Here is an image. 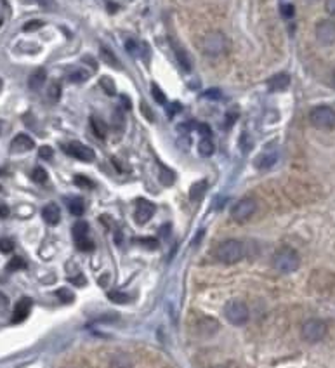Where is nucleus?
Returning <instances> with one entry per match:
<instances>
[{
  "mask_svg": "<svg viewBox=\"0 0 335 368\" xmlns=\"http://www.w3.org/2000/svg\"><path fill=\"white\" fill-rule=\"evenodd\" d=\"M215 259L222 264H235L243 259L245 256V247L243 243L238 242V240H226V242L219 243V247L215 248L214 252Z\"/></svg>",
  "mask_w": 335,
  "mask_h": 368,
  "instance_id": "1",
  "label": "nucleus"
},
{
  "mask_svg": "<svg viewBox=\"0 0 335 368\" xmlns=\"http://www.w3.org/2000/svg\"><path fill=\"white\" fill-rule=\"evenodd\" d=\"M300 257L294 248H282L273 256V268L274 271L282 274H290L299 269Z\"/></svg>",
  "mask_w": 335,
  "mask_h": 368,
  "instance_id": "2",
  "label": "nucleus"
},
{
  "mask_svg": "<svg viewBox=\"0 0 335 368\" xmlns=\"http://www.w3.org/2000/svg\"><path fill=\"white\" fill-rule=\"evenodd\" d=\"M224 316L235 327H241L245 325L250 318V311L247 307V304L240 299H231L224 304Z\"/></svg>",
  "mask_w": 335,
  "mask_h": 368,
  "instance_id": "3",
  "label": "nucleus"
},
{
  "mask_svg": "<svg viewBox=\"0 0 335 368\" xmlns=\"http://www.w3.org/2000/svg\"><path fill=\"white\" fill-rule=\"evenodd\" d=\"M202 49L207 56H220L228 49V39L222 32H210L202 42Z\"/></svg>",
  "mask_w": 335,
  "mask_h": 368,
  "instance_id": "4",
  "label": "nucleus"
},
{
  "mask_svg": "<svg viewBox=\"0 0 335 368\" xmlns=\"http://www.w3.org/2000/svg\"><path fill=\"white\" fill-rule=\"evenodd\" d=\"M309 122L316 129H332L335 127V111L330 106H316L309 113Z\"/></svg>",
  "mask_w": 335,
  "mask_h": 368,
  "instance_id": "5",
  "label": "nucleus"
},
{
  "mask_svg": "<svg viewBox=\"0 0 335 368\" xmlns=\"http://www.w3.org/2000/svg\"><path fill=\"white\" fill-rule=\"evenodd\" d=\"M300 335L309 344H316V342H320L326 335V323L316 318L308 320L302 325V328H300Z\"/></svg>",
  "mask_w": 335,
  "mask_h": 368,
  "instance_id": "6",
  "label": "nucleus"
},
{
  "mask_svg": "<svg viewBox=\"0 0 335 368\" xmlns=\"http://www.w3.org/2000/svg\"><path fill=\"white\" fill-rule=\"evenodd\" d=\"M73 240L78 250L91 252L94 248V243L89 238V224L86 221H77L73 224Z\"/></svg>",
  "mask_w": 335,
  "mask_h": 368,
  "instance_id": "7",
  "label": "nucleus"
},
{
  "mask_svg": "<svg viewBox=\"0 0 335 368\" xmlns=\"http://www.w3.org/2000/svg\"><path fill=\"white\" fill-rule=\"evenodd\" d=\"M257 209V204L256 200H252V198H243V200H240L238 204L231 209V217L235 219L236 222H245L247 219H250L254 215Z\"/></svg>",
  "mask_w": 335,
  "mask_h": 368,
  "instance_id": "8",
  "label": "nucleus"
},
{
  "mask_svg": "<svg viewBox=\"0 0 335 368\" xmlns=\"http://www.w3.org/2000/svg\"><path fill=\"white\" fill-rule=\"evenodd\" d=\"M63 150L66 151V155L73 156V158L80 160V162H92V160L96 158V153L92 148H89L86 145H82V143H70V145H65L63 146Z\"/></svg>",
  "mask_w": 335,
  "mask_h": 368,
  "instance_id": "9",
  "label": "nucleus"
},
{
  "mask_svg": "<svg viewBox=\"0 0 335 368\" xmlns=\"http://www.w3.org/2000/svg\"><path fill=\"white\" fill-rule=\"evenodd\" d=\"M316 40L320 42L321 45H332L335 42V23L333 21H320L316 24Z\"/></svg>",
  "mask_w": 335,
  "mask_h": 368,
  "instance_id": "10",
  "label": "nucleus"
},
{
  "mask_svg": "<svg viewBox=\"0 0 335 368\" xmlns=\"http://www.w3.org/2000/svg\"><path fill=\"white\" fill-rule=\"evenodd\" d=\"M153 214H155V205L151 204V202L144 200V198L137 200V204H135V212H134L135 222L146 224L151 217H153Z\"/></svg>",
  "mask_w": 335,
  "mask_h": 368,
  "instance_id": "11",
  "label": "nucleus"
},
{
  "mask_svg": "<svg viewBox=\"0 0 335 368\" xmlns=\"http://www.w3.org/2000/svg\"><path fill=\"white\" fill-rule=\"evenodd\" d=\"M30 309H32V299H30V297L19 299L18 302H16V307H14V313H12L11 323H21V321H24L28 318Z\"/></svg>",
  "mask_w": 335,
  "mask_h": 368,
  "instance_id": "12",
  "label": "nucleus"
},
{
  "mask_svg": "<svg viewBox=\"0 0 335 368\" xmlns=\"http://www.w3.org/2000/svg\"><path fill=\"white\" fill-rule=\"evenodd\" d=\"M35 148V141L26 134H18L11 141V151L12 153H26V151Z\"/></svg>",
  "mask_w": 335,
  "mask_h": 368,
  "instance_id": "13",
  "label": "nucleus"
},
{
  "mask_svg": "<svg viewBox=\"0 0 335 368\" xmlns=\"http://www.w3.org/2000/svg\"><path fill=\"white\" fill-rule=\"evenodd\" d=\"M42 217L44 221L49 224V226H56V224L61 221V210L56 204H47L42 209Z\"/></svg>",
  "mask_w": 335,
  "mask_h": 368,
  "instance_id": "14",
  "label": "nucleus"
},
{
  "mask_svg": "<svg viewBox=\"0 0 335 368\" xmlns=\"http://www.w3.org/2000/svg\"><path fill=\"white\" fill-rule=\"evenodd\" d=\"M290 86V77L287 73H278L268 80V89L271 92H282Z\"/></svg>",
  "mask_w": 335,
  "mask_h": 368,
  "instance_id": "15",
  "label": "nucleus"
},
{
  "mask_svg": "<svg viewBox=\"0 0 335 368\" xmlns=\"http://www.w3.org/2000/svg\"><path fill=\"white\" fill-rule=\"evenodd\" d=\"M197 330L202 333V335L209 337L214 335L215 332L219 330V323L214 318H209V316H203V318L197 323Z\"/></svg>",
  "mask_w": 335,
  "mask_h": 368,
  "instance_id": "16",
  "label": "nucleus"
},
{
  "mask_svg": "<svg viewBox=\"0 0 335 368\" xmlns=\"http://www.w3.org/2000/svg\"><path fill=\"white\" fill-rule=\"evenodd\" d=\"M45 80H47V71L44 68H37L32 75H30L28 87L32 89V91H40V89L44 87Z\"/></svg>",
  "mask_w": 335,
  "mask_h": 368,
  "instance_id": "17",
  "label": "nucleus"
},
{
  "mask_svg": "<svg viewBox=\"0 0 335 368\" xmlns=\"http://www.w3.org/2000/svg\"><path fill=\"white\" fill-rule=\"evenodd\" d=\"M171 45H172V50H174V54H176L177 61H179V65L182 66V70H184V71H191V61H189L186 50L182 49L176 40H171Z\"/></svg>",
  "mask_w": 335,
  "mask_h": 368,
  "instance_id": "18",
  "label": "nucleus"
},
{
  "mask_svg": "<svg viewBox=\"0 0 335 368\" xmlns=\"http://www.w3.org/2000/svg\"><path fill=\"white\" fill-rule=\"evenodd\" d=\"M207 188H209V183L205 179L197 181L191 188H189V200L191 202H200L207 193Z\"/></svg>",
  "mask_w": 335,
  "mask_h": 368,
  "instance_id": "19",
  "label": "nucleus"
},
{
  "mask_svg": "<svg viewBox=\"0 0 335 368\" xmlns=\"http://www.w3.org/2000/svg\"><path fill=\"white\" fill-rule=\"evenodd\" d=\"M109 368H132V359H130L129 354L118 353L109 361Z\"/></svg>",
  "mask_w": 335,
  "mask_h": 368,
  "instance_id": "20",
  "label": "nucleus"
},
{
  "mask_svg": "<svg viewBox=\"0 0 335 368\" xmlns=\"http://www.w3.org/2000/svg\"><path fill=\"white\" fill-rule=\"evenodd\" d=\"M278 160V155L276 153H266V155H261L259 158L256 160V165L257 168H261V171H266V168H271L274 163H276Z\"/></svg>",
  "mask_w": 335,
  "mask_h": 368,
  "instance_id": "21",
  "label": "nucleus"
},
{
  "mask_svg": "<svg viewBox=\"0 0 335 368\" xmlns=\"http://www.w3.org/2000/svg\"><path fill=\"white\" fill-rule=\"evenodd\" d=\"M91 127H92L94 134L99 139H104L106 134H108V127H106L104 122L101 120V118H97V117H91Z\"/></svg>",
  "mask_w": 335,
  "mask_h": 368,
  "instance_id": "22",
  "label": "nucleus"
},
{
  "mask_svg": "<svg viewBox=\"0 0 335 368\" xmlns=\"http://www.w3.org/2000/svg\"><path fill=\"white\" fill-rule=\"evenodd\" d=\"M214 151H215V146L210 137H203L202 141L198 143V153L202 156H205V158H209V156L214 155Z\"/></svg>",
  "mask_w": 335,
  "mask_h": 368,
  "instance_id": "23",
  "label": "nucleus"
},
{
  "mask_svg": "<svg viewBox=\"0 0 335 368\" xmlns=\"http://www.w3.org/2000/svg\"><path fill=\"white\" fill-rule=\"evenodd\" d=\"M89 77H91V73L86 71V70H82V68H75V70H71L70 73H68V80H70V82H73V83L86 82Z\"/></svg>",
  "mask_w": 335,
  "mask_h": 368,
  "instance_id": "24",
  "label": "nucleus"
},
{
  "mask_svg": "<svg viewBox=\"0 0 335 368\" xmlns=\"http://www.w3.org/2000/svg\"><path fill=\"white\" fill-rule=\"evenodd\" d=\"M101 59L106 63V65H109V66H115V68L120 70L122 68V63L118 61L115 54L111 52V50H108L106 47H101Z\"/></svg>",
  "mask_w": 335,
  "mask_h": 368,
  "instance_id": "25",
  "label": "nucleus"
},
{
  "mask_svg": "<svg viewBox=\"0 0 335 368\" xmlns=\"http://www.w3.org/2000/svg\"><path fill=\"white\" fill-rule=\"evenodd\" d=\"M68 210H70L71 215L80 217V215L83 214V210H86V205H83V202L80 200V198H73V200L68 202Z\"/></svg>",
  "mask_w": 335,
  "mask_h": 368,
  "instance_id": "26",
  "label": "nucleus"
},
{
  "mask_svg": "<svg viewBox=\"0 0 335 368\" xmlns=\"http://www.w3.org/2000/svg\"><path fill=\"white\" fill-rule=\"evenodd\" d=\"M160 183L163 186H171L174 184V181H176V176H174L172 171H169V168H165L163 165H160Z\"/></svg>",
  "mask_w": 335,
  "mask_h": 368,
  "instance_id": "27",
  "label": "nucleus"
},
{
  "mask_svg": "<svg viewBox=\"0 0 335 368\" xmlns=\"http://www.w3.org/2000/svg\"><path fill=\"white\" fill-rule=\"evenodd\" d=\"M26 268V262H24L23 257H12V259L7 262L6 269L9 273H14V271H19V269H24Z\"/></svg>",
  "mask_w": 335,
  "mask_h": 368,
  "instance_id": "28",
  "label": "nucleus"
},
{
  "mask_svg": "<svg viewBox=\"0 0 335 368\" xmlns=\"http://www.w3.org/2000/svg\"><path fill=\"white\" fill-rule=\"evenodd\" d=\"M99 86L101 89L106 92L108 96H115V92H117V87H115V83H113V80L109 78V77H103L99 80Z\"/></svg>",
  "mask_w": 335,
  "mask_h": 368,
  "instance_id": "29",
  "label": "nucleus"
},
{
  "mask_svg": "<svg viewBox=\"0 0 335 368\" xmlns=\"http://www.w3.org/2000/svg\"><path fill=\"white\" fill-rule=\"evenodd\" d=\"M32 179L35 181L37 184H44L47 181V172H45L44 167H35L32 171Z\"/></svg>",
  "mask_w": 335,
  "mask_h": 368,
  "instance_id": "30",
  "label": "nucleus"
},
{
  "mask_svg": "<svg viewBox=\"0 0 335 368\" xmlns=\"http://www.w3.org/2000/svg\"><path fill=\"white\" fill-rule=\"evenodd\" d=\"M108 299L115 304H127L129 302V295L124 294V292H117V290L108 292Z\"/></svg>",
  "mask_w": 335,
  "mask_h": 368,
  "instance_id": "31",
  "label": "nucleus"
},
{
  "mask_svg": "<svg viewBox=\"0 0 335 368\" xmlns=\"http://www.w3.org/2000/svg\"><path fill=\"white\" fill-rule=\"evenodd\" d=\"M56 297L61 299L65 304H70V302H73V300H75V294L71 290H68V289H59V290H56Z\"/></svg>",
  "mask_w": 335,
  "mask_h": 368,
  "instance_id": "32",
  "label": "nucleus"
},
{
  "mask_svg": "<svg viewBox=\"0 0 335 368\" xmlns=\"http://www.w3.org/2000/svg\"><path fill=\"white\" fill-rule=\"evenodd\" d=\"M47 96H49V99L52 101V103H56V101H59V97H61V86H59L58 82L50 83Z\"/></svg>",
  "mask_w": 335,
  "mask_h": 368,
  "instance_id": "33",
  "label": "nucleus"
},
{
  "mask_svg": "<svg viewBox=\"0 0 335 368\" xmlns=\"http://www.w3.org/2000/svg\"><path fill=\"white\" fill-rule=\"evenodd\" d=\"M135 243L143 245V247L150 248V250L158 248V240H155V238H135Z\"/></svg>",
  "mask_w": 335,
  "mask_h": 368,
  "instance_id": "34",
  "label": "nucleus"
},
{
  "mask_svg": "<svg viewBox=\"0 0 335 368\" xmlns=\"http://www.w3.org/2000/svg\"><path fill=\"white\" fill-rule=\"evenodd\" d=\"M75 184L78 186V188H89V189H92L94 188V183H92L91 179H89V177H86V176H75Z\"/></svg>",
  "mask_w": 335,
  "mask_h": 368,
  "instance_id": "35",
  "label": "nucleus"
},
{
  "mask_svg": "<svg viewBox=\"0 0 335 368\" xmlns=\"http://www.w3.org/2000/svg\"><path fill=\"white\" fill-rule=\"evenodd\" d=\"M151 94H153L155 101H156L158 104H165V103H167V99H165V94L162 92V89H160L158 86H155V83L151 86Z\"/></svg>",
  "mask_w": 335,
  "mask_h": 368,
  "instance_id": "36",
  "label": "nucleus"
},
{
  "mask_svg": "<svg viewBox=\"0 0 335 368\" xmlns=\"http://www.w3.org/2000/svg\"><path fill=\"white\" fill-rule=\"evenodd\" d=\"M12 250H14V242L11 238H0V252L11 253Z\"/></svg>",
  "mask_w": 335,
  "mask_h": 368,
  "instance_id": "37",
  "label": "nucleus"
},
{
  "mask_svg": "<svg viewBox=\"0 0 335 368\" xmlns=\"http://www.w3.org/2000/svg\"><path fill=\"white\" fill-rule=\"evenodd\" d=\"M280 11H282V16H283V18H287V19L294 18V14H295V7H294V4H282Z\"/></svg>",
  "mask_w": 335,
  "mask_h": 368,
  "instance_id": "38",
  "label": "nucleus"
},
{
  "mask_svg": "<svg viewBox=\"0 0 335 368\" xmlns=\"http://www.w3.org/2000/svg\"><path fill=\"white\" fill-rule=\"evenodd\" d=\"M111 120H113V124L118 127V129H122V127H124L125 120H124V113H122V109H115V111H113Z\"/></svg>",
  "mask_w": 335,
  "mask_h": 368,
  "instance_id": "39",
  "label": "nucleus"
},
{
  "mask_svg": "<svg viewBox=\"0 0 335 368\" xmlns=\"http://www.w3.org/2000/svg\"><path fill=\"white\" fill-rule=\"evenodd\" d=\"M139 108H141V113H143L144 117H146V120H148V122H155V115H153V111H151V109H150V106H148V103H144V101H141Z\"/></svg>",
  "mask_w": 335,
  "mask_h": 368,
  "instance_id": "40",
  "label": "nucleus"
},
{
  "mask_svg": "<svg viewBox=\"0 0 335 368\" xmlns=\"http://www.w3.org/2000/svg\"><path fill=\"white\" fill-rule=\"evenodd\" d=\"M220 96H222V92H220L219 89H209V91L203 92V97H205V99H212V101L220 99Z\"/></svg>",
  "mask_w": 335,
  "mask_h": 368,
  "instance_id": "41",
  "label": "nucleus"
},
{
  "mask_svg": "<svg viewBox=\"0 0 335 368\" xmlns=\"http://www.w3.org/2000/svg\"><path fill=\"white\" fill-rule=\"evenodd\" d=\"M40 26H44V23L39 19H33V21H28L26 24L23 26V32H35V30H39Z\"/></svg>",
  "mask_w": 335,
  "mask_h": 368,
  "instance_id": "42",
  "label": "nucleus"
},
{
  "mask_svg": "<svg viewBox=\"0 0 335 368\" xmlns=\"http://www.w3.org/2000/svg\"><path fill=\"white\" fill-rule=\"evenodd\" d=\"M125 49H127V52H130L134 58H135V56H139V45L135 44V42H134L132 39H129V40L125 42Z\"/></svg>",
  "mask_w": 335,
  "mask_h": 368,
  "instance_id": "43",
  "label": "nucleus"
},
{
  "mask_svg": "<svg viewBox=\"0 0 335 368\" xmlns=\"http://www.w3.org/2000/svg\"><path fill=\"white\" fill-rule=\"evenodd\" d=\"M240 146H241V151H243V153H247L250 148H252V139H248L247 134H241V137H240Z\"/></svg>",
  "mask_w": 335,
  "mask_h": 368,
  "instance_id": "44",
  "label": "nucleus"
},
{
  "mask_svg": "<svg viewBox=\"0 0 335 368\" xmlns=\"http://www.w3.org/2000/svg\"><path fill=\"white\" fill-rule=\"evenodd\" d=\"M52 155H54V151H52V148H50V146H42L39 150V156H40V158H44V160H50V158H52Z\"/></svg>",
  "mask_w": 335,
  "mask_h": 368,
  "instance_id": "45",
  "label": "nucleus"
},
{
  "mask_svg": "<svg viewBox=\"0 0 335 368\" xmlns=\"http://www.w3.org/2000/svg\"><path fill=\"white\" fill-rule=\"evenodd\" d=\"M197 129H198V132L202 134V137H210L212 136V129L207 124H198Z\"/></svg>",
  "mask_w": 335,
  "mask_h": 368,
  "instance_id": "46",
  "label": "nucleus"
},
{
  "mask_svg": "<svg viewBox=\"0 0 335 368\" xmlns=\"http://www.w3.org/2000/svg\"><path fill=\"white\" fill-rule=\"evenodd\" d=\"M182 106H181V103H172V104H169V108H167V115L169 117H174L177 111H181Z\"/></svg>",
  "mask_w": 335,
  "mask_h": 368,
  "instance_id": "47",
  "label": "nucleus"
},
{
  "mask_svg": "<svg viewBox=\"0 0 335 368\" xmlns=\"http://www.w3.org/2000/svg\"><path fill=\"white\" fill-rule=\"evenodd\" d=\"M325 11L330 16H335V0H325Z\"/></svg>",
  "mask_w": 335,
  "mask_h": 368,
  "instance_id": "48",
  "label": "nucleus"
},
{
  "mask_svg": "<svg viewBox=\"0 0 335 368\" xmlns=\"http://www.w3.org/2000/svg\"><path fill=\"white\" fill-rule=\"evenodd\" d=\"M238 118V111H230L226 115V127H231L233 124H235V120Z\"/></svg>",
  "mask_w": 335,
  "mask_h": 368,
  "instance_id": "49",
  "label": "nucleus"
},
{
  "mask_svg": "<svg viewBox=\"0 0 335 368\" xmlns=\"http://www.w3.org/2000/svg\"><path fill=\"white\" fill-rule=\"evenodd\" d=\"M68 281H71V283H75V285H78V287H83V285H87V280L83 276H77V278H68Z\"/></svg>",
  "mask_w": 335,
  "mask_h": 368,
  "instance_id": "50",
  "label": "nucleus"
},
{
  "mask_svg": "<svg viewBox=\"0 0 335 368\" xmlns=\"http://www.w3.org/2000/svg\"><path fill=\"white\" fill-rule=\"evenodd\" d=\"M39 4L44 7V9H47V11H52L54 7H56V6H54V0H39Z\"/></svg>",
  "mask_w": 335,
  "mask_h": 368,
  "instance_id": "51",
  "label": "nucleus"
},
{
  "mask_svg": "<svg viewBox=\"0 0 335 368\" xmlns=\"http://www.w3.org/2000/svg\"><path fill=\"white\" fill-rule=\"evenodd\" d=\"M9 214H11L9 207H7L6 204H0V217L6 219V217H9Z\"/></svg>",
  "mask_w": 335,
  "mask_h": 368,
  "instance_id": "52",
  "label": "nucleus"
},
{
  "mask_svg": "<svg viewBox=\"0 0 335 368\" xmlns=\"http://www.w3.org/2000/svg\"><path fill=\"white\" fill-rule=\"evenodd\" d=\"M120 99H122V103H124V106L127 109H130V106H132V103H130V99L127 96H120Z\"/></svg>",
  "mask_w": 335,
  "mask_h": 368,
  "instance_id": "53",
  "label": "nucleus"
},
{
  "mask_svg": "<svg viewBox=\"0 0 335 368\" xmlns=\"http://www.w3.org/2000/svg\"><path fill=\"white\" fill-rule=\"evenodd\" d=\"M167 230H171V226H163L162 228V236H167Z\"/></svg>",
  "mask_w": 335,
  "mask_h": 368,
  "instance_id": "54",
  "label": "nucleus"
},
{
  "mask_svg": "<svg viewBox=\"0 0 335 368\" xmlns=\"http://www.w3.org/2000/svg\"><path fill=\"white\" fill-rule=\"evenodd\" d=\"M0 134H2V120H0Z\"/></svg>",
  "mask_w": 335,
  "mask_h": 368,
  "instance_id": "55",
  "label": "nucleus"
},
{
  "mask_svg": "<svg viewBox=\"0 0 335 368\" xmlns=\"http://www.w3.org/2000/svg\"><path fill=\"white\" fill-rule=\"evenodd\" d=\"M0 91H2V80H0Z\"/></svg>",
  "mask_w": 335,
  "mask_h": 368,
  "instance_id": "56",
  "label": "nucleus"
},
{
  "mask_svg": "<svg viewBox=\"0 0 335 368\" xmlns=\"http://www.w3.org/2000/svg\"><path fill=\"white\" fill-rule=\"evenodd\" d=\"M214 368H226V366H220V365H219V366H214Z\"/></svg>",
  "mask_w": 335,
  "mask_h": 368,
  "instance_id": "57",
  "label": "nucleus"
},
{
  "mask_svg": "<svg viewBox=\"0 0 335 368\" xmlns=\"http://www.w3.org/2000/svg\"><path fill=\"white\" fill-rule=\"evenodd\" d=\"M0 191H2V186H0Z\"/></svg>",
  "mask_w": 335,
  "mask_h": 368,
  "instance_id": "58",
  "label": "nucleus"
}]
</instances>
